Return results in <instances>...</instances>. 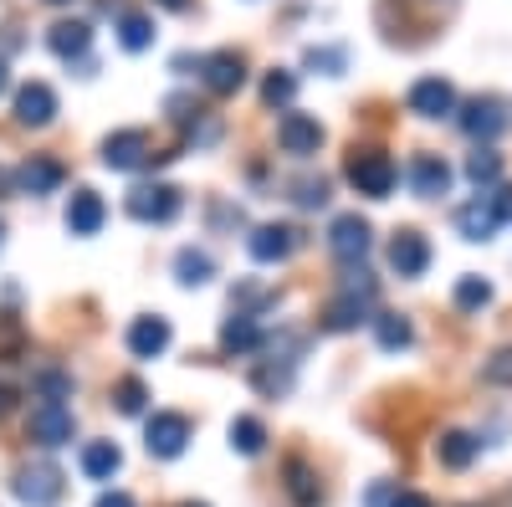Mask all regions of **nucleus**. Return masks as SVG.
I'll return each mask as SVG.
<instances>
[{
	"mask_svg": "<svg viewBox=\"0 0 512 507\" xmlns=\"http://www.w3.org/2000/svg\"><path fill=\"white\" fill-rule=\"evenodd\" d=\"M231 446H236L241 456H262V446H267V431H262V420H251V415H236V420H231Z\"/></svg>",
	"mask_w": 512,
	"mask_h": 507,
	"instance_id": "obj_28",
	"label": "nucleus"
},
{
	"mask_svg": "<svg viewBox=\"0 0 512 507\" xmlns=\"http://www.w3.org/2000/svg\"><path fill=\"white\" fill-rule=\"evenodd\" d=\"M47 41H52V52H57V57H88V47H93V26H88V21H57Z\"/></svg>",
	"mask_w": 512,
	"mask_h": 507,
	"instance_id": "obj_23",
	"label": "nucleus"
},
{
	"mask_svg": "<svg viewBox=\"0 0 512 507\" xmlns=\"http://www.w3.org/2000/svg\"><path fill=\"white\" fill-rule=\"evenodd\" d=\"M477 451H482V441L472 436V431H446L441 441H436V461L446 472H466L477 461Z\"/></svg>",
	"mask_w": 512,
	"mask_h": 507,
	"instance_id": "obj_19",
	"label": "nucleus"
},
{
	"mask_svg": "<svg viewBox=\"0 0 512 507\" xmlns=\"http://www.w3.org/2000/svg\"><path fill=\"white\" fill-rule=\"evenodd\" d=\"M113 400H118V410H123V415H139V410H144V400H149V390L139 385V379H118Z\"/></svg>",
	"mask_w": 512,
	"mask_h": 507,
	"instance_id": "obj_36",
	"label": "nucleus"
},
{
	"mask_svg": "<svg viewBox=\"0 0 512 507\" xmlns=\"http://www.w3.org/2000/svg\"><path fill=\"white\" fill-rule=\"evenodd\" d=\"M149 159H154V144H149L144 129H123V134H113V139L103 144V164H108V169H139V164H149Z\"/></svg>",
	"mask_w": 512,
	"mask_h": 507,
	"instance_id": "obj_11",
	"label": "nucleus"
},
{
	"mask_svg": "<svg viewBox=\"0 0 512 507\" xmlns=\"http://www.w3.org/2000/svg\"><path fill=\"white\" fill-rule=\"evenodd\" d=\"M169 349V323L164 318H139L128 328V354L134 359H159Z\"/></svg>",
	"mask_w": 512,
	"mask_h": 507,
	"instance_id": "obj_18",
	"label": "nucleus"
},
{
	"mask_svg": "<svg viewBox=\"0 0 512 507\" xmlns=\"http://www.w3.org/2000/svg\"><path fill=\"white\" fill-rule=\"evenodd\" d=\"M410 190L425 195V200L446 195V190H451V164H446L441 154H415V159H410Z\"/></svg>",
	"mask_w": 512,
	"mask_h": 507,
	"instance_id": "obj_14",
	"label": "nucleus"
},
{
	"mask_svg": "<svg viewBox=\"0 0 512 507\" xmlns=\"http://www.w3.org/2000/svg\"><path fill=\"white\" fill-rule=\"evenodd\" d=\"M308 67H323V72H344V52H338V47H308Z\"/></svg>",
	"mask_w": 512,
	"mask_h": 507,
	"instance_id": "obj_38",
	"label": "nucleus"
},
{
	"mask_svg": "<svg viewBox=\"0 0 512 507\" xmlns=\"http://www.w3.org/2000/svg\"><path fill=\"white\" fill-rule=\"evenodd\" d=\"M180 190L175 185H134L128 190V216L134 221H154V226H164V221H175L180 216Z\"/></svg>",
	"mask_w": 512,
	"mask_h": 507,
	"instance_id": "obj_4",
	"label": "nucleus"
},
{
	"mask_svg": "<svg viewBox=\"0 0 512 507\" xmlns=\"http://www.w3.org/2000/svg\"><path fill=\"white\" fill-rule=\"evenodd\" d=\"M144 446H149V456H159V461H175V456L190 446V420H185V415H175V410L149 415V426H144Z\"/></svg>",
	"mask_w": 512,
	"mask_h": 507,
	"instance_id": "obj_3",
	"label": "nucleus"
},
{
	"mask_svg": "<svg viewBox=\"0 0 512 507\" xmlns=\"http://www.w3.org/2000/svg\"><path fill=\"white\" fill-rule=\"evenodd\" d=\"M297 251V231L292 226H256L251 231V257L256 262H287Z\"/></svg>",
	"mask_w": 512,
	"mask_h": 507,
	"instance_id": "obj_17",
	"label": "nucleus"
},
{
	"mask_svg": "<svg viewBox=\"0 0 512 507\" xmlns=\"http://www.w3.org/2000/svg\"><path fill=\"white\" fill-rule=\"evenodd\" d=\"M292 190H297L292 200L303 205V210H323V205H328V180H323V175H318V180H313V175H308V180H297Z\"/></svg>",
	"mask_w": 512,
	"mask_h": 507,
	"instance_id": "obj_35",
	"label": "nucleus"
},
{
	"mask_svg": "<svg viewBox=\"0 0 512 507\" xmlns=\"http://www.w3.org/2000/svg\"><path fill=\"white\" fill-rule=\"evenodd\" d=\"M123 467V451L113 441H93V446H82V477L88 482H113Z\"/></svg>",
	"mask_w": 512,
	"mask_h": 507,
	"instance_id": "obj_21",
	"label": "nucleus"
},
{
	"mask_svg": "<svg viewBox=\"0 0 512 507\" xmlns=\"http://www.w3.org/2000/svg\"><path fill=\"white\" fill-rule=\"evenodd\" d=\"M466 180H472V185H482V190H487V185H497V180H502V154L482 144L472 159H466Z\"/></svg>",
	"mask_w": 512,
	"mask_h": 507,
	"instance_id": "obj_30",
	"label": "nucleus"
},
{
	"mask_svg": "<svg viewBox=\"0 0 512 507\" xmlns=\"http://www.w3.org/2000/svg\"><path fill=\"white\" fill-rule=\"evenodd\" d=\"M277 144H282V154H292V159H308V154H318V144H323V123L308 118V113H282V118H277Z\"/></svg>",
	"mask_w": 512,
	"mask_h": 507,
	"instance_id": "obj_8",
	"label": "nucleus"
},
{
	"mask_svg": "<svg viewBox=\"0 0 512 507\" xmlns=\"http://www.w3.org/2000/svg\"><path fill=\"white\" fill-rule=\"evenodd\" d=\"M487 303H492V287H487L482 277H461V282H456V308L472 313V308H487Z\"/></svg>",
	"mask_w": 512,
	"mask_h": 507,
	"instance_id": "obj_34",
	"label": "nucleus"
},
{
	"mask_svg": "<svg viewBox=\"0 0 512 507\" xmlns=\"http://www.w3.org/2000/svg\"><path fill=\"white\" fill-rule=\"evenodd\" d=\"M507 123L512 118H507V103L502 98H472V103L461 108V129L472 134V139H487V144L497 134H507Z\"/></svg>",
	"mask_w": 512,
	"mask_h": 507,
	"instance_id": "obj_9",
	"label": "nucleus"
},
{
	"mask_svg": "<svg viewBox=\"0 0 512 507\" xmlns=\"http://www.w3.org/2000/svg\"><path fill=\"white\" fill-rule=\"evenodd\" d=\"M292 354H277V359H262L251 369V390L256 395H267V400H282L287 390H292Z\"/></svg>",
	"mask_w": 512,
	"mask_h": 507,
	"instance_id": "obj_16",
	"label": "nucleus"
},
{
	"mask_svg": "<svg viewBox=\"0 0 512 507\" xmlns=\"http://www.w3.org/2000/svg\"><path fill=\"white\" fill-rule=\"evenodd\" d=\"M390 502H395V492H390V487H374L364 507H390Z\"/></svg>",
	"mask_w": 512,
	"mask_h": 507,
	"instance_id": "obj_43",
	"label": "nucleus"
},
{
	"mask_svg": "<svg viewBox=\"0 0 512 507\" xmlns=\"http://www.w3.org/2000/svg\"><path fill=\"white\" fill-rule=\"evenodd\" d=\"M62 492H67V482H62V472L52 467V461H36V467L16 472V497L26 507H52Z\"/></svg>",
	"mask_w": 512,
	"mask_h": 507,
	"instance_id": "obj_6",
	"label": "nucleus"
},
{
	"mask_svg": "<svg viewBox=\"0 0 512 507\" xmlns=\"http://www.w3.org/2000/svg\"><path fill=\"white\" fill-rule=\"evenodd\" d=\"M0 93H6V62H0Z\"/></svg>",
	"mask_w": 512,
	"mask_h": 507,
	"instance_id": "obj_47",
	"label": "nucleus"
},
{
	"mask_svg": "<svg viewBox=\"0 0 512 507\" xmlns=\"http://www.w3.org/2000/svg\"><path fill=\"white\" fill-rule=\"evenodd\" d=\"M11 410V390H0V415H6Z\"/></svg>",
	"mask_w": 512,
	"mask_h": 507,
	"instance_id": "obj_46",
	"label": "nucleus"
},
{
	"mask_svg": "<svg viewBox=\"0 0 512 507\" xmlns=\"http://www.w3.org/2000/svg\"><path fill=\"white\" fill-rule=\"evenodd\" d=\"M0 354H21V323L16 318H0Z\"/></svg>",
	"mask_w": 512,
	"mask_h": 507,
	"instance_id": "obj_39",
	"label": "nucleus"
},
{
	"mask_svg": "<svg viewBox=\"0 0 512 507\" xmlns=\"http://www.w3.org/2000/svg\"><path fill=\"white\" fill-rule=\"evenodd\" d=\"M57 113V93L47 88V82H26V88L16 93V118L26 123V129H47Z\"/></svg>",
	"mask_w": 512,
	"mask_h": 507,
	"instance_id": "obj_15",
	"label": "nucleus"
},
{
	"mask_svg": "<svg viewBox=\"0 0 512 507\" xmlns=\"http://www.w3.org/2000/svg\"><path fill=\"white\" fill-rule=\"evenodd\" d=\"M221 344H226L231 354H246V349L262 344V328H256V318H251V313H236V318L221 328Z\"/></svg>",
	"mask_w": 512,
	"mask_h": 507,
	"instance_id": "obj_27",
	"label": "nucleus"
},
{
	"mask_svg": "<svg viewBox=\"0 0 512 507\" xmlns=\"http://www.w3.org/2000/svg\"><path fill=\"white\" fill-rule=\"evenodd\" d=\"M98 226H103V200H98V190H77L72 205H67V231H72V236H93Z\"/></svg>",
	"mask_w": 512,
	"mask_h": 507,
	"instance_id": "obj_22",
	"label": "nucleus"
},
{
	"mask_svg": "<svg viewBox=\"0 0 512 507\" xmlns=\"http://www.w3.org/2000/svg\"><path fill=\"white\" fill-rule=\"evenodd\" d=\"M175 272H180V282H185V287H200V282H210L216 262H210V251H195V246H185L180 257H175Z\"/></svg>",
	"mask_w": 512,
	"mask_h": 507,
	"instance_id": "obj_29",
	"label": "nucleus"
},
{
	"mask_svg": "<svg viewBox=\"0 0 512 507\" xmlns=\"http://www.w3.org/2000/svg\"><path fill=\"white\" fill-rule=\"evenodd\" d=\"M390 507H436L431 497H425V492H395V502Z\"/></svg>",
	"mask_w": 512,
	"mask_h": 507,
	"instance_id": "obj_40",
	"label": "nucleus"
},
{
	"mask_svg": "<svg viewBox=\"0 0 512 507\" xmlns=\"http://www.w3.org/2000/svg\"><path fill=\"white\" fill-rule=\"evenodd\" d=\"M26 431H31V441H36V446L57 451V446H67V441H72L77 420H72V410H67V405L36 400V405H31V420H26Z\"/></svg>",
	"mask_w": 512,
	"mask_h": 507,
	"instance_id": "obj_2",
	"label": "nucleus"
},
{
	"mask_svg": "<svg viewBox=\"0 0 512 507\" xmlns=\"http://www.w3.org/2000/svg\"><path fill=\"white\" fill-rule=\"evenodd\" d=\"M369 308H374V303L354 298V292H338V298L323 308V318H318V323H323L328 333H349V328H359V323H364V313H369Z\"/></svg>",
	"mask_w": 512,
	"mask_h": 507,
	"instance_id": "obj_20",
	"label": "nucleus"
},
{
	"mask_svg": "<svg viewBox=\"0 0 512 507\" xmlns=\"http://www.w3.org/2000/svg\"><path fill=\"white\" fill-rule=\"evenodd\" d=\"M52 6H67V0H52Z\"/></svg>",
	"mask_w": 512,
	"mask_h": 507,
	"instance_id": "obj_49",
	"label": "nucleus"
},
{
	"mask_svg": "<svg viewBox=\"0 0 512 507\" xmlns=\"http://www.w3.org/2000/svg\"><path fill=\"white\" fill-rule=\"evenodd\" d=\"M11 190V169H0V195H6Z\"/></svg>",
	"mask_w": 512,
	"mask_h": 507,
	"instance_id": "obj_45",
	"label": "nucleus"
},
{
	"mask_svg": "<svg viewBox=\"0 0 512 507\" xmlns=\"http://www.w3.org/2000/svg\"><path fill=\"white\" fill-rule=\"evenodd\" d=\"M195 72H200V82L216 98H231L241 82H246V62L236 57V52H210V57H195Z\"/></svg>",
	"mask_w": 512,
	"mask_h": 507,
	"instance_id": "obj_7",
	"label": "nucleus"
},
{
	"mask_svg": "<svg viewBox=\"0 0 512 507\" xmlns=\"http://www.w3.org/2000/svg\"><path fill=\"white\" fill-rule=\"evenodd\" d=\"M492 205H497V216H502V221H512V185H507V190H497V195H492Z\"/></svg>",
	"mask_w": 512,
	"mask_h": 507,
	"instance_id": "obj_42",
	"label": "nucleus"
},
{
	"mask_svg": "<svg viewBox=\"0 0 512 507\" xmlns=\"http://www.w3.org/2000/svg\"><path fill=\"white\" fill-rule=\"evenodd\" d=\"M118 41L128 52H144L149 41H154V26H149V16H123L118 21Z\"/></svg>",
	"mask_w": 512,
	"mask_h": 507,
	"instance_id": "obj_32",
	"label": "nucleus"
},
{
	"mask_svg": "<svg viewBox=\"0 0 512 507\" xmlns=\"http://www.w3.org/2000/svg\"><path fill=\"white\" fill-rule=\"evenodd\" d=\"M185 507H205V502H185Z\"/></svg>",
	"mask_w": 512,
	"mask_h": 507,
	"instance_id": "obj_48",
	"label": "nucleus"
},
{
	"mask_svg": "<svg viewBox=\"0 0 512 507\" xmlns=\"http://www.w3.org/2000/svg\"><path fill=\"white\" fill-rule=\"evenodd\" d=\"M292 93H297V77H292V72H272V77L262 82V103H267V108H287Z\"/></svg>",
	"mask_w": 512,
	"mask_h": 507,
	"instance_id": "obj_33",
	"label": "nucleus"
},
{
	"mask_svg": "<svg viewBox=\"0 0 512 507\" xmlns=\"http://www.w3.org/2000/svg\"><path fill=\"white\" fill-rule=\"evenodd\" d=\"M374 338H379V349H410L415 328L400 313H374Z\"/></svg>",
	"mask_w": 512,
	"mask_h": 507,
	"instance_id": "obj_26",
	"label": "nucleus"
},
{
	"mask_svg": "<svg viewBox=\"0 0 512 507\" xmlns=\"http://www.w3.org/2000/svg\"><path fill=\"white\" fill-rule=\"evenodd\" d=\"M67 395H72V374H62V369H41V374H36V400L62 405Z\"/></svg>",
	"mask_w": 512,
	"mask_h": 507,
	"instance_id": "obj_31",
	"label": "nucleus"
},
{
	"mask_svg": "<svg viewBox=\"0 0 512 507\" xmlns=\"http://www.w3.org/2000/svg\"><path fill=\"white\" fill-rule=\"evenodd\" d=\"M287 497H292L297 507H318V502H323L318 477L308 472V461H303V456H292V461H287Z\"/></svg>",
	"mask_w": 512,
	"mask_h": 507,
	"instance_id": "obj_25",
	"label": "nucleus"
},
{
	"mask_svg": "<svg viewBox=\"0 0 512 507\" xmlns=\"http://www.w3.org/2000/svg\"><path fill=\"white\" fill-rule=\"evenodd\" d=\"M93 507H139V502L128 497V492H103V497H98Z\"/></svg>",
	"mask_w": 512,
	"mask_h": 507,
	"instance_id": "obj_41",
	"label": "nucleus"
},
{
	"mask_svg": "<svg viewBox=\"0 0 512 507\" xmlns=\"http://www.w3.org/2000/svg\"><path fill=\"white\" fill-rule=\"evenodd\" d=\"M390 267L400 277H420L425 267H431V241H425L420 231H395L390 241Z\"/></svg>",
	"mask_w": 512,
	"mask_h": 507,
	"instance_id": "obj_13",
	"label": "nucleus"
},
{
	"mask_svg": "<svg viewBox=\"0 0 512 507\" xmlns=\"http://www.w3.org/2000/svg\"><path fill=\"white\" fill-rule=\"evenodd\" d=\"M159 6H164V11H185V6H190V0H159Z\"/></svg>",
	"mask_w": 512,
	"mask_h": 507,
	"instance_id": "obj_44",
	"label": "nucleus"
},
{
	"mask_svg": "<svg viewBox=\"0 0 512 507\" xmlns=\"http://www.w3.org/2000/svg\"><path fill=\"white\" fill-rule=\"evenodd\" d=\"M482 379H487V385H512V349H497L482 364Z\"/></svg>",
	"mask_w": 512,
	"mask_h": 507,
	"instance_id": "obj_37",
	"label": "nucleus"
},
{
	"mask_svg": "<svg viewBox=\"0 0 512 507\" xmlns=\"http://www.w3.org/2000/svg\"><path fill=\"white\" fill-rule=\"evenodd\" d=\"M497 226H502V216H497L492 195H477V200L456 205V231H461L466 241H492V236H497Z\"/></svg>",
	"mask_w": 512,
	"mask_h": 507,
	"instance_id": "obj_12",
	"label": "nucleus"
},
{
	"mask_svg": "<svg viewBox=\"0 0 512 507\" xmlns=\"http://www.w3.org/2000/svg\"><path fill=\"white\" fill-rule=\"evenodd\" d=\"M344 175H349V185H354L359 195H369V200H384V195L395 190L400 169H395V159H390V154H379V149H354Z\"/></svg>",
	"mask_w": 512,
	"mask_h": 507,
	"instance_id": "obj_1",
	"label": "nucleus"
},
{
	"mask_svg": "<svg viewBox=\"0 0 512 507\" xmlns=\"http://www.w3.org/2000/svg\"><path fill=\"white\" fill-rule=\"evenodd\" d=\"M16 185L31 190V195H52V190L62 185V164H57V159H26L21 175H16Z\"/></svg>",
	"mask_w": 512,
	"mask_h": 507,
	"instance_id": "obj_24",
	"label": "nucleus"
},
{
	"mask_svg": "<svg viewBox=\"0 0 512 507\" xmlns=\"http://www.w3.org/2000/svg\"><path fill=\"white\" fill-rule=\"evenodd\" d=\"M405 103H410V113H420V118H446V113H456V88H451L446 77H420Z\"/></svg>",
	"mask_w": 512,
	"mask_h": 507,
	"instance_id": "obj_10",
	"label": "nucleus"
},
{
	"mask_svg": "<svg viewBox=\"0 0 512 507\" xmlns=\"http://www.w3.org/2000/svg\"><path fill=\"white\" fill-rule=\"evenodd\" d=\"M369 246H374V236H369V221H359V216H338L328 226V251L344 267H359L369 257Z\"/></svg>",
	"mask_w": 512,
	"mask_h": 507,
	"instance_id": "obj_5",
	"label": "nucleus"
}]
</instances>
